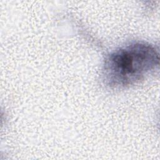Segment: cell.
I'll list each match as a JSON object with an SVG mask.
<instances>
[{"instance_id": "1", "label": "cell", "mask_w": 160, "mask_h": 160, "mask_svg": "<svg viewBox=\"0 0 160 160\" xmlns=\"http://www.w3.org/2000/svg\"><path fill=\"white\" fill-rule=\"evenodd\" d=\"M159 60L158 51L147 42H134L121 48L105 60L104 83L112 88L131 85L154 70Z\"/></svg>"}]
</instances>
